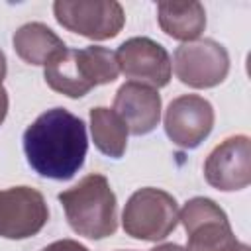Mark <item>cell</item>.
I'll use <instances>...</instances> for the list:
<instances>
[{
	"mask_svg": "<svg viewBox=\"0 0 251 251\" xmlns=\"http://www.w3.org/2000/svg\"><path fill=\"white\" fill-rule=\"evenodd\" d=\"M29 167L43 178L69 180L84 165L88 137L84 122L65 108H51L24 131Z\"/></svg>",
	"mask_w": 251,
	"mask_h": 251,
	"instance_id": "6da1fadb",
	"label": "cell"
},
{
	"mask_svg": "<svg viewBox=\"0 0 251 251\" xmlns=\"http://www.w3.org/2000/svg\"><path fill=\"white\" fill-rule=\"evenodd\" d=\"M120 75L116 53L88 45L84 49H65L57 53L43 71V78L59 94L69 98H82L94 86L114 82Z\"/></svg>",
	"mask_w": 251,
	"mask_h": 251,
	"instance_id": "7a4b0ae2",
	"label": "cell"
},
{
	"mask_svg": "<svg viewBox=\"0 0 251 251\" xmlns=\"http://www.w3.org/2000/svg\"><path fill=\"white\" fill-rule=\"evenodd\" d=\"M69 226L88 239H104L118 229V202L104 175L92 173L59 196Z\"/></svg>",
	"mask_w": 251,
	"mask_h": 251,
	"instance_id": "3957f363",
	"label": "cell"
},
{
	"mask_svg": "<svg viewBox=\"0 0 251 251\" xmlns=\"http://www.w3.org/2000/svg\"><path fill=\"white\" fill-rule=\"evenodd\" d=\"M178 222L186 229V251H251L233 235L226 212L212 198H190L178 210Z\"/></svg>",
	"mask_w": 251,
	"mask_h": 251,
	"instance_id": "277c9868",
	"label": "cell"
},
{
	"mask_svg": "<svg viewBox=\"0 0 251 251\" xmlns=\"http://www.w3.org/2000/svg\"><path fill=\"white\" fill-rule=\"evenodd\" d=\"M178 224V204L175 196L161 188L145 186L135 190L122 214L124 231L141 241H161Z\"/></svg>",
	"mask_w": 251,
	"mask_h": 251,
	"instance_id": "5b68a950",
	"label": "cell"
},
{
	"mask_svg": "<svg viewBox=\"0 0 251 251\" xmlns=\"http://www.w3.org/2000/svg\"><path fill=\"white\" fill-rule=\"evenodd\" d=\"M53 14L65 29L94 41L116 37L126 24L124 8L116 0H57Z\"/></svg>",
	"mask_w": 251,
	"mask_h": 251,
	"instance_id": "8992f818",
	"label": "cell"
},
{
	"mask_svg": "<svg viewBox=\"0 0 251 251\" xmlns=\"http://www.w3.org/2000/svg\"><path fill=\"white\" fill-rule=\"evenodd\" d=\"M173 67L182 84L190 88H214L229 73V55L214 39H196L175 49Z\"/></svg>",
	"mask_w": 251,
	"mask_h": 251,
	"instance_id": "52a82bcc",
	"label": "cell"
},
{
	"mask_svg": "<svg viewBox=\"0 0 251 251\" xmlns=\"http://www.w3.org/2000/svg\"><path fill=\"white\" fill-rule=\"evenodd\" d=\"M49 208L43 194L31 186L0 190V237L27 239L43 229Z\"/></svg>",
	"mask_w": 251,
	"mask_h": 251,
	"instance_id": "ba28073f",
	"label": "cell"
},
{
	"mask_svg": "<svg viewBox=\"0 0 251 251\" xmlns=\"http://www.w3.org/2000/svg\"><path fill=\"white\" fill-rule=\"evenodd\" d=\"M120 73L131 82L151 88L167 86L171 80V57L167 49L149 37H131L116 51Z\"/></svg>",
	"mask_w": 251,
	"mask_h": 251,
	"instance_id": "9c48e42d",
	"label": "cell"
},
{
	"mask_svg": "<svg viewBox=\"0 0 251 251\" xmlns=\"http://www.w3.org/2000/svg\"><path fill=\"white\" fill-rule=\"evenodd\" d=\"M204 178L222 192L243 190L251 182V141L247 135L226 137L204 161Z\"/></svg>",
	"mask_w": 251,
	"mask_h": 251,
	"instance_id": "30bf717a",
	"label": "cell"
},
{
	"mask_svg": "<svg viewBox=\"0 0 251 251\" xmlns=\"http://www.w3.org/2000/svg\"><path fill=\"white\" fill-rule=\"evenodd\" d=\"M214 127V108L198 94H182L167 106L165 133L180 149H196Z\"/></svg>",
	"mask_w": 251,
	"mask_h": 251,
	"instance_id": "8fae6325",
	"label": "cell"
},
{
	"mask_svg": "<svg viewBox=\"0 0 251 251\" xmlns=\"http://www.w3.org/2000/svg\"><path fill=\"white\" fill-rule=\"evenodd\" d=\"M133 135L151 133L161 120V94L139 82H126L118 88L112 108Z\"/></svg>",
	"mask_w": 251,
	"mask_h": 251,
	"instance_id": "7c38bea8",
	"label": "cell"
},
{
	"mask_svg": "<svg viewBox=\"0 0 251 251\" xmlns=\"http://www.w3.org/2000/svg\"><path fill=\"white\" fill-rule=\"evenodd\" d=\"M157 20L169 37L182 43L196 41L206 27V12L200 2H159Z\"/></svg>",
	"mask_w": 251,
	"mask_h": 251,
	"instance_id": "4fadbf2b",
	"label": "cell"
},
{
	"mask_svg": "<svg viewBox=\"0 0 251 251\" xmlns=\"http://www.w3.org/2000/svg\"><path fill=\"white\" fill-rule=\"evenodd\" d=\"M12 43H14V51L22 61L43 67L57 53L67 49L65 41L41 22H29L18 27V31L12 37Z\"/></svg>",
	"mask_w": 251,
	"mask_h": 251,
	"instance_id": "5bb4252c",
	"label": "cell"
},
{
	"mask_svg": "<svg viewBox=\"0 0 251 251\" xmlns=\"http://www.w3.org/2000/svg\"><path fill=\"white\" fill-rule=\"evenodd\" d=\"M90 133L96 149L106 157L120 159L127 147V127L124 120L110 108L98 106L90 110Z\"/></svg>",
	"mask_w": 251,
	"mask_h": 251,
	"instance_id": "9a60e30c",
	"label": "cell"
},
{
	"mask_svg": "<svg viewBox=\"0 0 251 251\" xmlns=\"http://www.w3.org/2000/svg\"><path fill=\"white\" fill-rule=\"evenodd\" d=\"M41 251H90L86 245L75 241V239H59L49 245H45Z\"/></svg>",
	"mask_w": 251,
	"mask_h": 251,
	"instance_id": "2e32d148",
	"label": "cell"
},
{
	"mask_svg": "<svg viewBox=\"0 0 251 251\" xmlns=\"http://www.w3.org/2000/svg\"><path fill=\"white\" fill-rule=\"evenodd\" d=\"M6 114H8V92L4 86H0V126L4 124Z\"/></svg>",
	"mask_w": 251,
	"mask_h": 251,
	"instance_id": "e0dca14e",
	"label": "cell"
},
{
	"mask_svg": "<svg viewBox=\"0 0 251 251\" xmlns=\"http://www.w3.org/2000/svg\"><path fill=\"white\" fill-rule=\"evenodd\" d=\"M151 251H186V249L182 245H178V243H163V245L153 247Z\"/></svg>",
	"mask_w": 251,
	"mask_h": 251,
	"instance_id": "ac0fdd59",
	"label": "cell"
},
{
	"mask_svg": "<svg viewBox=\"0 0 251 251\" xmlns=\"http://www.w3.org/2000/svg\"><path fill=\"white\" fill-rule=\"evenodd\" d=\"M6 71H8V67H6V55L0 49V86H2V80L6 78Z\"/></svg>",
	"mask_w": 251,
	"mask_h": 251,
	"instance_id": "d6986e66",
	"label": "cell"
},
{
	"mask_svg": "<svg viewBox=\"0 0 251 251\" xmlns=\"http://www.w3.org/2000/svg\"><path fill=\"white\" fill-rule=\"evenodd\" d=\"M120 251H122V249H120Z\"/></svg>",
	"mask_w": 251,
	"mask_h": 251,
	"instance_id": "ffe728a7",
	"label": "cell"
}]
</instances>
